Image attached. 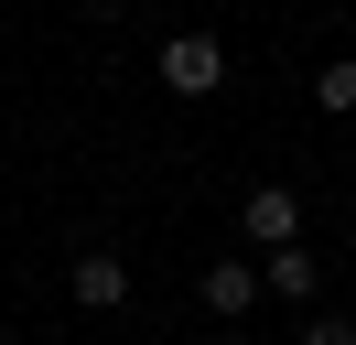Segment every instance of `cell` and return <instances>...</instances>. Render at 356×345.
Masks as SVG:
<instances>
[{
  "mask_svg": "<svg viewBox=\"0 0 356 345\" xmlns=\"http://www.w3.org/2000/svg\"><path fill=\"white\" fill-rule=\"evenodd\" d=\"M162 86H173V97H216V86H227V43L216 33H162Z\"/></svg>",
  "mask_w": 356,
  "mask_h": 345,
  "instance_id": "6da1fadb",
  "label": "cell"
},
{
  "mask_svg": "<svg viewBox=\"0 0 356 345\" xmlns=\"http://www.w3.org/2000/svg\"><path fill=\"white\" fill-rule=\"evenodd\" d=\"M238 227H248V259H270V248H291V237H302V184H248V205H238Z\"/></svg>",
  "mask_w": 356,
  "mask_h": 345,
  "instance_id": "7a4b0ae2",
  "label": "cell"
},
{
  "mask_svg": "<svg viewBox=\"0 0 356 345\" xmlns=\"http://www.w3.org/2000/svg\"><path fill=\"white\" fill-rule=\"evenodd\" d=\"M195 291H205V313L238 335V323H248V302H259V259H205V270H195Z\"/></svg>",
  "mask_w": 356,
  "mask_h": 345,
  "instance_id": "3957f363",
  "label": "cell"
},
{
  "mask_svg": "<svg viewBox=\"0 0 356 345\" xmlns=\"http://www.w3.org/2000/svg\"><path fill=\"white\" fill-rule=\"evenodd\" d=\"M65 291L87 302V313H119V302H130V259H119V248H87V259L65 270Z\"/></svg>",
  "mask_w": 356,
  "mask_h": 345,
  "instance_id": "277c9868",
  "label": "cell"
},
{
  "mask_svg": "<svg viewBox=\"0 0 356 345\" xmlns=\"http://www.w3.org/2000/svg\"><path fill=\"white\" fill-rule=\"evenodd\" d=\"M259 291H270V302H313V291H324V259L291 237V248H270V259H259Z\"/></svg>",
  "mask_w": 356,
  "mask_h": 345,
  "instance_id": "5b68a950",
  "label": "cell"
},
{
  "mask_svg": "<svg viewBox=\"0 0 356 345\" xmlns=\"http://www.w3.org/2000/svg\"><path fill=\"white\" fill-rule=\"evenodd\" d=\"M313 108H324V119H356V54H334L324 76H313Z\"/></svg>",
  "mask_w": 356,
  "mask_h": 345,
  "instance_id": "8992f818",
  "label": "cell"
},
{
  "mask_svg": "<svg viewBox=\"0 0 356 345\" xmlns=\"http://www.w3.org/2000/svg\"><path fill=\"white\" fill-rule=\"evenodd\" d=\"M291 345H356V313H302V335Z\"/></svg>",
  "mask_w": 356,
  "mask_h": 345,
  "instance_id": "52a82bcc",
  "label": "cell"
},
{
  "mask_svg": "<svg viewBox=\"0 0 356 345\" xmlns=\"http://www.w3.org/2000/svg\"><path fill=\"white\" fill-rule=\"evenodd\" d=\"M87 11H97V22H119V11H130V0H87Z\"/></svg>",
  "mask_w": 356,
  "mask_h": 345,
  "instance_id": "ba28073f",
  "label": "cell"
},
{
  "mask_svg": "<svg viewBox=\"0 0 356 345\" xmlns=\"http://www.w3.org/2000/svg\"><path fill=\"white\" fill-rule=\"evenodd\" d=\"M0 345H11V323H0Z\"/></svg>",
  "mask_w": 356,
  "mask_h": 345,
  "instance_id": "9c48e42d",
  "label": "cell"
},
{
  "mask_svg": "<svg viewBox=\"0 0 356 345\" xmlns=\"http://www.w3.org/2000/svg\"><path fill=\"white\" fill-rule=\"evenodd\" d=\"M227 345H248V335H227Z\"/></svg>",
  "mask_w": 356,
  "mask_h": 345,
  "instance_id": "30bf717a",
  "label": "cell"
}]
</instances>
